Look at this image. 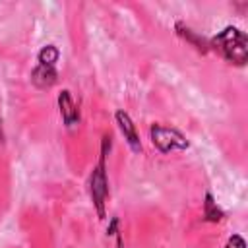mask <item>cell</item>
<instances>
[{"label":"cell","mask_w":248,"mask_h":248,"mask_svg":"<svg viewBox=\"0 0 248 248\" xmlns=\"http://www.w3.org/2000/svg\"><path fill=\"white\" fill-rule=\"evenodd\" d=\"M217 50L231 62L234 64H244L246 62V37L234 27L225 29L215 41Z\"/></svg>","instance_id":"cell-1"},{"label":"cell","mask_w":248,"mask_h":248,"mask_svg":"<svg viewBox=\"0 0 248 248\" xmlns=\"http://www.w3.org/2000/svg\"><path fill=\"white\" fill-rule=\"evenodd\" d=\"M151 134H153V143H157L163 151H169V149H182V147H186L184 138H182L178 132H174V130H167V128H159V126H155V128L151 130Z\"/></svg>","instance_id":"cell-2"},{"label":"cell","mask_w":248,"mask_h":248,"mask_svg":"<svg viewBox=\"0 0 248 248\" xmlns=\"http://www.w3.org/2000/svg\"><path fill=\"white\" fill-rule=\"evenodd\" d=\"M227 248H244V240L240 236H232L227 244Z\"/></svg>","instance_id":"cell-3"}]
</instances>
